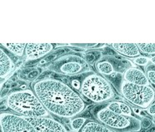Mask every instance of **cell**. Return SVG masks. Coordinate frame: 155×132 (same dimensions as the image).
<instances>
[{"label":"cell","instance_id":"cell-1","mask_svg":"<svg viewBox=\"0 0 155 132\" xmlns=\"http://www.w3.org/2000/svg\"><path fill=\"white\" fill-rule=\"evenodd\" d=\"M32 87L51 115L73 119L84 111L86 105L81 96L61 80L44 78L34 81Z\"/></svg>","mask_w":155,"mask_h":132},{"label":"cell","instance_id":"cell-2","mask_svg":"<svg viewBox=\"0 0 155 132\" xmlns=\"http://www.w3.org/2000/svg\"><path fill=\"white\" fill-rule=\"evenodd\" d=\"M6 105L13 113L26 118L50 116L31 89H21L10 92L6 98Z\"/></svg>","mask_w":155,"mask_h":132},{"label":"cell","instance_id":"cell-3","mask_svg":"<svg viewBox=\"0 0 155 132\" xmlns=\"http://www.w3.org/2000/svg\"><path fill=\"white\" fill-rule=\"evenodd\" d=\"M93 113L99 123L114 132H138L141 130V120L136 116L116 114L104 105H99L94 110Z\"/></svg>","mask_w":155,"mask_h":132},{"label":"cell","instance_id":"cell-4","mask_svg":"<svg viewBox=\"0 0 155 132\" xmlns=\"http://www.w3.org/2000/svg\"><path fill=\"white\" fill-rule=\"evenodd\" d=\"M79 92L84 97L97 104L108 102L114 96L110 82L104 77L96 73H91L83 79Z\"/></svg>","mask_w":155,"mask_h":132},{"label":"cell","instance_id":"cell-5","mask_svg":"<svg viewBox=\"0 0 155 132\" xmlns=\"http://www.w3.org/2000/svg\"><path fill=\"white\" fill-rule=\"evenodd\" d=\"M120 92L125 100L139 109H147L155 100V90L151 86H141L123 81Z\"/></svg>","mask_w":155,"mask_h":132},{"label":"cell","instance_id":"cell-6","mask_svg":"<svg viewBox=\"0 0 155 132\" xmlns=\"http://www.w3.org/2000/svg\"><path fill=\"white\" fill-rule=\"evenodd\" d=\"M0 127L1 132H37L27 118L13 112H1Z\"/></svg>","mask_w":155,"mask_h":132},{"label":"cell","instance_id":"cell-7","mask_svg":"<svg viewBox=\"0 0 155 132\" xmlns=\"http://www.w3.org/2000/svg\"><path fill=\"white\" fill-rule=\"evenodd\" d=\"M27 119L34 125L37 132H68L62 123L51 116Z\"/></svg>","mask_w":155,"mask_h":132},{"label":"cell","instance_id":"cell-8","mask_svg":"<svg viewBox=\"0 0 155 132\" xmlns=\"http://www.w3.org/2000/svg\"><path fill=\"white\" fill-rule=\"evenodd\" d=\"M54 49L52 43H27L25 57L28 61H34L44 58Z\"/></svg>","mask_w":155,"mask_h":132},{"label":"cell","instance_id":"cell-9","mask_svg":"<svg viewBox=\"0 0 155 132\" xmlns=\"http://www.w3.org/2000/svg\"><path fill=\"white\" fill-rule=\"evenodd\" d=\"M124 81L129 83L141 86H149L150 83L148 80L144 71L138 68H128L124 73Z\"/></svg>","mask_w":155,"mask_h":132},{"label":"cell","instance_id":"cell-10","mask_svg":"<svg viewBox=\"0 0 155 132\" xmlns=\"http://www.w3.org/2000/svg\"><path fill=\"white\" fill-rule=\"evenodd\" d=\"M112 47L118 54L126 58H137L141 52L136 43H112Z\"/></svg>","mask_w":155,"mask_h":132},{"label":"cell","instance_id":"cell-11","mask_svg":"<svg viewBox=\"0 0 155 132\" xmlns=\"http://www.w3.org/2000/svg\"><path fill=\"white\" fill-rule=\"evenodd\" d=\"M14 68V63L9 55L4 51V48L0 49V77L1 79L8 77Z\"/></svg>","mask_w":155,"mask_h":132},{"label":"cell","instance_id":"cell-12","mask_svg":"<svg viewBox=\"0 0 155 132\" xmlns=\"http://www.w3.org/2000/svg\"><path fill=\"white\" fill-rule=\"evenodd\" d=\"M60 72L65 75H76L81 72L83 70V65L77 61H68L61 65Z\"/></svg>","mask_w":155,"mask_h":132},{"label":"cell","instance_id":"cell-13","mask_svg":"<svg viewBox=\"0 0 155 132\" xmlns=\"http://www.w3.org/2000/svg\"><path fill=\"white\" fill-rule=\"evenodd\" d=\"M27 43H7L1 42V47L10 52L17 57H23L25 54Z\"/></svg>","mask_w":155,"mask_h":132},{"label":"cell","instance_id":"cell-14","mask_svg":"<svg viewBox=\"0 0 155 132\" xmlns=\"http://www.w3.org/2000/svg\"><path fill=\"white\" fill-rule=\"evenodd\" d=\"M80 132H114L101 123L94 121H88L86 122L84 126L82 128Z\"/></svg>","mask_w":155,"mask_h":132},{"label":"cell","instance_id":"cell-15","mask_svg":"<svg viewBox=\"0 0 155 132\" xmlns=\"http://www.w3.org/2000/svg\"><path fill=\"white\" fill-rule=\"evenodd\" d=\"M96 69L97 71L102 75L105 76H111L115 72V69L114 65L111 61L107 60H102L96 63Z\"/></svg>","mask_w":155,"mask_h":132},{"label":"cell","instance_id":"cell-16","mask_svg":"<svg viewBox=\"0 0 155 132\" xmlns=\"http://www.w3.org/2000/svg\"><path fill=\"white\" fill-rule=\"evenodd\" d=\"M87 121H88L87 119L85 117H82V116H78V117H75V118L72 119L70 121V126L72 130H73V131H80Z\"/></svg>","mask_w":155,"mask_h":132},{"label":"cell","instance_id":"cell-17","mask_svg":"<svg viewBox=\"0 0 155 132\" xmlns=\"http://www.w3.org/2000/svg\"><path fill=\"white\" fill-rule=\"evenodd\" d=\"M138 50L145 55H155V43H136Z\"/></svg>","mask_w":155,"mask_h":132},{"label":"cell","instance_id":"cell-18","mask_svg":"<svg viewBox=\"0 0 155 132\" xmlns=\"http://www.w3.org/2000/svg\"><path fill=\"white\" fill-rule=\"evenodd\" d=\"M150 62V59L149 58L144 57V56H138L137 58H134V63L140 67H146L148 66V63Z\"/></svg>","mask_w":155,"mask_h":132},{"label":"cell","instance_id":"cell-19","mask_svg":"<svg viewBox=\"0 0 155 132\" xmlns=\"http://www.w3.org/2000/svg\"><path fill=\"white\" fill-rule=\"evenodd\" d=\"M106 107H107L109 111H111L112 112H114V113L122 115L121 109H120V106H119V102H109L108 105H106Z\"/></svg>","mask_w":155,"mask_h":132},{"label":"cell","instance_id":"cell-20","mask_svg":"<svg viewBox=\"0 0 155 132\" xmlns=\"http://www.w3.org/2000/svg\"><path fill=\"white\" fill-rule=\"evenodd\" d=\"M145 73H146V76L148 77L149 83L155 86V66L153 65L152 67H149Z\"/></svg>","mask_w":155,"mask_h":132},{"label":"cell","instance_id":"cell-21","mask_svg":"<svg viewBox=\"0 0 155 132\" xmlns=\"http://www.w3.org/2000/svg\"><path fill=\"white\" fill-rule=\"evenodd\" d=\"M119 106H120V109H121L122 115H127V116H131L133 110H132L131 107L127 103L123 102H119Z\"/></svg>","mask_w":155,"mask_h":132},{"label":"cell","instance_id":"cell-22","mask_svg":"<svg viewBox=\"0 0 155 132\" xmlns=\"http://www.w3.org/2000/svg\"><path fill=\"white\" fill-rule=\"evenodd\" d=\"M152 125V121L148 118H143L141 120V129H148Z\"/></svg>","mask_w":155,"mask_h":132},{"label":"cell","instance_id":"cell-23","mask_svg":"<svg viewBox=\"0 0 155 132\" xmlns=\"http://www.w3.org/2000/svg\"><path fill=\"white\" fill-rule=\"evenodd\" d=\"M39 76V71H38V70H33V71H31L28 74V80H34V79H36Z\"/></svg>","mask_w":155,"mask_h":132},{"label":"cell","instance_id":"cell-24","mask_svg":"<svg viewBox=\"0 0 155 132\" xmlns=\"http://www.w3.org/2000/svg\"><path fill=\"white\" fill-rule=\"evenodd\" d=\"M72 86H73V88L75 91L80 90V88H81V81H79L78 80H73L72 81Z\"/></svg>","mask_w":155,"mask_h":132},{"label":"cell","instance_id":"cell-25","mask_svg":"<svg viewBox=\"0 0 155 132\" xmlns=\"http://www.w3.org/2000/svg\"><path fill=\"white\" fill-rule=\"evenodd\" d=\"M147 112H148V114H149V115H152V116L155 115V102L152 103L151 105L148 106Z\"/></svg>","mask_w":155,"mask_h":132},{"label":"cell","instance_id":"cell-26","mask_svg":"<svg viewBox=\"0 0 155 132\" xmlns=\"http://www.w3.org/2000/svg\"><path fill=\"white\" fill-rule=\"evenodd\" d=\"M95 58V55L94 54V53H92V52H90V53H88V54L86 55V60L88 61V62H91L92 61H94Z\"/></svg>","mask_w":155,"mask_h":132},{"label":"cell","instance_id":"cell-27","mask_svg":"<svg viewBox=\"0 0 155 132\" xmlns=\"http://www.w3.org/2000/svg\"><path fill=\"white\" fill-rule=\"evenodd\" d=\"M140 115V116H143V117H147L148 115V112H145V111H140V112H139V115Z\"/></svg>","mask_w":155,"mask_h":132},{"label":"cell","instance_id":"cell-28","mask_svg":"<svg viewBox=\"0 0 155 132\" xmlns=\"http://www.w3.org/2000/svg\"><path fill=\"white\" fill-rule=\"evenodd\" d=\"M149 59H150V62H151L152 64L153 65V66H155V55L154 56H152Z\"/></svg>","mask_w":155,"mask_h":132},{"label":"cell","instance_id":"cell-29","mask_svg":"<svg viewBox=\"0 0 155 132\" xmlns=\"http://www.w3.org/2000/svg\"><path fill=\"white\" fill-rule=\"evenodd\" d=\"M134 111L135 114H137V115H139V112H140V110H139V108H134Z\"/></svg>","mask_w":155,"mask_h":132},{"label":"cell","instance_id":"cell-30","mask_svg":"<svg viewBox=\"0 0 155 132\" xmlns=\"http://www.w3.org/2000/svg\"><path fill=\"white\" fill-rule=\"evenodd\" d=\"M153 124L155 125V115H153Z\"/></svg>","mask_w":155,"mask_h":132},{"label":"cell","instance_id":"cell-31","mask_svg":"<svg viewBox=\"0 0 155 132\" xmlns=\"http://www.w3.org/2000/svg\"><path fill=\"white\" fill-rule=\"evenodd\" d=\"M68 132H74V131H68Z\"/></svg>","mask_w":155,"mask_h":132},{"label":"cell","instance_id":"cell-32","mask_svg":"<svg viewBox=\"0 0 155 132\" xmlns=\"http://www.w3.org/2000/svg\"><path fill=\"white\" fill-rule=\"evenodd\" d=\"M133 132H135V131H133Z\"/></svg>","mask_w":155,"mask_h":132}]
</instances>
